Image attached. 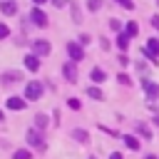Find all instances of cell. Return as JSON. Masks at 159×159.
Returning <instances> with one entry per match:
<instances>
[{
	"mask_svg": "<svg viewBox=\"0 0 159 159\" xmlns=\"http://www.w3.org/2000/svg\"><path fill=\"white\" fill-rule=\"evenodd\" d=\"M157 2H159V0H157Z\"/></svg>",
	"mask_w": 159,
	"mask_h": 159,
	"instance_id": "34",
	"label": "cell"
},
{
	"mask_svg": "<svg viewBox=\"0 0 159 159\" xmlns=\"http://www.w3.org/2000/svg\"><path fill=\"white\" fill-rule=\"evenodd\" d=\"M117 80H119V82H122V84H132V80H129V77H127V75H119V77H117Z\"/></svg>",
	"mask_w": 159,
	"mask_h": 159,
	"instance_id": "25",
	"label": "cell"
},
{
	"mask_svg": "<svg viewBox=\"0 0 159 159\" xmlns=\"http://www.w3.org/2000/svg\"><path fill=\"white\" fill-rule=\"evenodd\" d=\"M32 2H35V5H42V2H47V0H32Z\"/></svg>",
	"mask_w": 159,
	"mask_h": 159,
	"instance_id": "30",
	"label": "cell"
},
{
	"mask_svg": "<svg viewBox=\"0 0 159 159\" xmlns=\"http://www.w3.org/2000/svg\"><path fill=\"white\" fill-rule=\"evenodd\" d=\"M137 32H139V27H137V22H129V25H127V35H129V37H134Z\"/></svg>",
	"mask_w": 159,
	"mask_h": 159,
	"instance_id": "20",
	"label": "cell"
},
{
	"mask_svg": "<svg viewBox=\"0 0 159 159\" xmlns=\"http://www.w3.org/2000/svg\"><path fill=\"white\" fill-rule=\"evenodd\" d=\"M152 27H154V30H159V17H152Z\"/></svg>",
	"mask_w": 159,
	"mask_h": 159,
	"instance_id": "28",
	"label": "cell"
},
{
	"mask_svg": "<svg viewBox=\"0 0 159 159\" xmlns=\"http://www.w3.org/2000/svg\"><path fill=\"white\" fill-rule=\"evenodd\" d=\"M122 139H124V144H127V147H129V149H134V152H137V149H139V139H134V137H132V134H124V137H122Z\"/></svg>",
	"mask_w": 159,
	"mask_h": 159,
	"instance_id": "12",
	"label": "cell"
},
{
	"mask_svg": "<svg viewBox=\"0 0 159 159\" xmlns=\"http://www.w3.org/2000/svg\"><path fill=\"white\" fill-rule=\"evenodd\" d=\"M137 132H139V134H144V137H147V139H149V137H152V132H149V127H147V124H142V122H139V124H137Z\"/></svg>",
	"mask_w": 159,
	"mask_h": 159,
	"instance_id": "17",
	"label": "cell"
},
{
	"mask_svg": "<svg viewBox=\"0 0 159 159\" xmlns=\"http://www.w3.org/2000/svg\"><path fill=\"white\" fill-rule=\"evenodd\" d=\"M117 45H119V50H127V45H129V35H127V32H119Z\"/></svg>",
	"mask_w": 159,
	"mask_h": 159,
	"instance_id": "13",
	"label": "cell"
},
{
	"mask_svg": "<svg viewBox=\"0 0 159 159\" xmlns=\"http://www.w3.org/2000/svg\"><path fill=\"white\" fill-rule=\"evenodd\" d=\"M144 55L149 57V60H159V40H149L147 42V47H144Z\"/></svg>",
	"mask_w": 159,
	"mask_h": 159,
	"instance_id": "5",
	"label": "cell"
},
{
	"mask_svg": "<svg viewBox=\"0 0 159 159\" xmlns=\"http://www.w3.org/2000/svg\"><path fill=\"white\" fill-rule=\"evenodd\" d=\"M12 159H30V152H27V149H17V152L12 154Z\"/></svg>",
	"mask_w": 159,
	"mask_h": 159,
	"instance_id": "19",
	"label": "cell"
},
{
	"mask_svg": "<svg viewBox=\"0 0 159 159\" xmlns=\"http://www.w3.org/2000/svg\"><path fill=\"white\" fill-rule=\"evenodd\" d=\"M2 80H5V82H15V80H20V75H17V72H5Z\"/></svg>",
	"mask_w": 159,
	"mask_h": 159,
	"instance_id": "21",
	"label": "cell"
},
{
	"mask_svg": "<svg viewBox=\"0 0 159 159\" xmlns=\"http://www.w3.org/2000/svg\"><path fill=\"white\" fill-rule=\"evenodd\" d=\"M154 124H157V127H159V114H157V117H154Z\"/></svg>",
	"mask_w": 159,
	"mask_h": 159,
	"instance_id": "31",
	"label": "cell"
},
{
	"mask_svg": "<svg viewBox=\"0 0 159 159\" xmlns=\"http://www.w3.org/2000/svg\"><path fill=\"white\" fill-rule=\"evenodd\" d=\"M142 87H144V92H147V99H159V84L157 82H152V80H144L142 82Z\"/></svg>",
	"mask_w": 159,
	"mask_h": 159,
	"instance_id": "4",
	"label": "cell"
},
{
	"mask_svg": "<svg viewBox=\"0 0 159 159\" xmlns=\"http://www.w3.org/2000/svg\"><path fill=\"white\" fill-rule=\"evenodd\" d=\"M75 65H77V62H72V60H70V62L62 67V75L67 77V82H77V72H75Z\"/></svg>",
	"mask_w": 159,
	"mask_h": 159,
	"instance_id": "8",
	"label": "cell"
},
{
	"mask_svg": "<svg viewBox=\"0 0 159 159\" xmlns=\"http://www.w3.org/2000/svg\"><path fill=\"white\" fill-rule=\"evenodd\" d=\"M40 94H42V84H40V82H27V87H25V99H40Z\"/></svg>",
	"mask_w": 159,
	"mask_h": 159,
	"instance_id": "3",
	"label": "cell"
},
{
	"mask_svg": "<svg viewBox=\"0 0 159 159\" xmlns=\"http://www.w3.org/2000/svg\"><path fill=\"white\" fill-rule=\"evenodd\" d=\"M89 75H92V82H102L104 80V70H99V67H94Z\"/></svg>",
	"mask_w": 159,
	"mask_h": 159,
	"instance_id": "14",
	"label": "cell"
},
{
	"mask_svg": "<svg viewBox=\"0 0 159 159\" xmlns=\"http://www.w3.org/2000/svg\"><path fill=\"white\" fill-rule=\"evenodd\" d=\"M67 104H70V109H80V99H70Z\"/></svg>",
	"mask_w": 159,
	"mask_h": 159,
	"instance_id": "26",
	"label": "cell"
},
{
	"mask_svg": "<svg viewBox=\"0 0 159 159\" xmlns=\"http://www.w3.org/2000/svg\"><path fill=\"white\" fill-rule=\"evenodd\" d=\"M117 2H119L122 7H127V10H134V2H132V0H117Z\"/></svg>",
	"mask_w": 159,
	"mask_h": 159,
	"instance_id": "23",
	"label": "cell"
},
{
	"mask_svg": "<svg viewBox=\"0 0 159 159\" xmlns=\"http://www.w3.org/2000/svg\"><path fill=\"white\" fill-rule=\"evenodd\" d=\"M67 55H70L72 62H82V60H84V50H82L77 42H70V45H67Z\"/></svg>",
	"mask_w": 159,
	"mask_h": 159,
	"instance_id": "2",
	"label": "cell"
},
{
	"mask_svg": "<svg viewBox=\"0 0 159 159\" xmlns=\"http://www.w3.org/2000/svg\"><path fill=\"white\" fill-rule=\"evenodd\" d=\"M109 159H124V157H122V154H119V152H114V154H112V157H109Z\"/></svg>",
	"mask_w": 159,
	"mask_h": 159,
	"instance_id": "29",
	"label": "cell"
},
{
	"mask_svg": "<svg viewBox=\"0 0 159 159\" xmlns=\"http://www.w3.org/2000/svg\"><path fill=\"white\" fill-rule=\"evenodd\" d=\"M99 5H102L99 0H87V10H89V12H97V10H99Z\"/></svg>",
	"mask_w": 159,
	"mask_h": 159,
	"instance_id": "18",
	"label": "cell"
},
{
	"mask_svg": "<svg viewBox=\"0 0 159 159\" xmlns=\"http://www.w3.org/2000/svg\"><path fill=\"white\" fill-rule=\"evenodd\" d=\"M2 119H5V114H2V112H0V122H2Z\"/></svg>",
	"mask_w": 159,
	"mask_h": 159,
	"instance_id": "33",
	"label": "cell"
},
{
	"mask_svg": "<svg viewBox=\"0 0 159 159\" xmlns=\"http://www.w3.org/2000/svg\"><path fill=\"white\" fill-rule=\"evenodd\" d=\"M30 17H32V22H35V25H40V27H45V25H47V15H45L40 7H35Z\"/></svg>",
	"mask_w": 159,
	"mask_h": 159,
	"instance_id": "9",
	"label": "cell"
},
{
	"mask_svg": "<svg viewBox=\"0 0 159 159\" xmlns=\"http://www.w3.org/2000/svg\"><path fill=\"white\" fill-rule=\"evenodd\" d=\"M35 124H37V129H45V127H47V117H45V114H37V117H35Z\"/></svg>",
	"mask_w": 159,
	"mask_h": 159,
	"instance_id": "16",
	"label": "cell"
},
{
	"mask_svg": "<svg viewBox=\"0 0 159 159\" xmlns=\"http://www.w3.org/2000/svg\"><path fill=\"white\" fill-rule=\"evenodd\" d=\"M7 35H10V30H7V25H2V22H0V40H2V37H7Z\"/></svg>",
	"mask_w": 159,
	"mask_h": 159,
	"instance_id": "24",
	"label": "cell"
},
{
	"mask_svg": "<svg viewBox=\"0 0 159 159\" xmlns=\"http://www.w3.org/2000/svg\"><path fill=\"white\" fill-rule=\"evenodd\" d=\"M147 159H157V157H154V154H149V157H147Z\"/></svg>",
	"mask_w": 159,
	"mask_h": 159,
	"instance_id": "32",
	"label": "cell"
},
{
	"mask_svg": "<svg viewBox=\"0 0 159 159\" xmlns=\"http://www.w3.org/2000/svg\"><path fill=\"white\" fill-rule=\"evenodd\" d=\"M52 2H55V5H57V7H65V5H67V2H70V0H52Z\"/></svg>",
	"mask_w": 159,
	"mask_h": 159,
	"instance_id": "27",
	"label": "cell"
},
{
	"mask_svg": "<svg viewBox=\"0 0 159 159\" xmlns=\"http://www.w3.org/2000/svg\"><path fill=\"white\" fill-rule=\"evenodd\" d=\"M0 10H2V15L10 17V15L17 12V2H15V0H2V2H0Z\"/></svg>",
	"mask_w": 159,
	"mask_h": 159,
	"instance_id": "7",
	"label": "cell"
},
{
	"mask_svg": "<svg viewBox=\"0 0 159 159\" xmlns=\"http://www.w3.org/2000/svg\"><path fill=\"white\" fill-rule=\"evenodd\" d=\"M25 67H27L30 72H37V70H40V60H37V55H27V57H25Z\"/></svg>",
	"mask_w": 159,
	"mask_h": 159,
	"instance_id": "10",
	"label": "cell"
},
{
	"mask_svg": "<svg viewBox=\"0 0 159 159\" xmlns=\"http://www.w3.org/2000/svg\"><path fill=\"white\" fill-rule=\"evenodd\" d=\"M72 137H75L77 142H82V144L87 142V132H84V129H75V132H72Z\"/></svg>",
	"mask_w": 159,
	"mask_h": 159,
	"instance_id": "15",
	"label": "cell"
},
{
	"mask_svg": "<svg viewBox=\"0 0 159 159\" xmlns=\"http://www.w3.org/2000/svg\"><path fill=\"white\" fill-rule=\"evenodd\" d=\"M87 94H89L92 99H102V92H99L97 87H89V89H87Z\"/></svg>",
	"mask_w": 159,
	"mask_h": 159,
	"instance_id": "22",
	"label": "cell"
},
{
	"mask_svg": "<svg viewBox=\"0 0 159 159\" xmlns=\"http://www.w3.org/2000/svg\"><path fill=\"white\" fill-rule=\"evenodd\" d=\"M7 107H10V109H25V99H20V97H10V99H7Z\"/></svg>",
	"mask_w": 159,
	"mask_h": 159,
	"instance_id": "11",
	"label": "cell"
},
{
	"mask_svg": "<svg viewBox=\"0 0 159 159\" xmlns=\"http://www.w3.org/2000/svg\"><path fill=\"white\" fill-rule=\"evenodd\" d=\"M32 50H35L37 57H45V55H50V42L47 40H35L32 42Z\"/></svg>",
	"mask_w": 159,
	"mask_h": 159,
	"instance_id": "6",
	"label": "cell"
},
{
	"mask_svg": "<svg viewBox=\"0 0 159 159\" xmlns=\"http://www.w3.org/2000/svg\"><path fill=\"white\" fill-rule=\"evenodd\" d=\"M25 139H27V144H30V147H37V149H45V142H42V134H40L37 129H27V134H25Z\"/></svg>",
	"mask_w": 159,
	"mask_h": 159,
	"instance_id": "1",
	"label": "cell"
}]
</instances>
